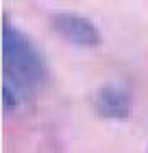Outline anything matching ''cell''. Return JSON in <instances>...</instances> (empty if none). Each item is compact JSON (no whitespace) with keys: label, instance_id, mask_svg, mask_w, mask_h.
Segmentation results:
<instances>
[{"label":"cell","instance_id":"1","mask_svg":"<svg viewBox=\"0 0 148 153\" xmlns=\"http://www.w3.org/2000/svg\"><path fill=\"white\" fill-rule=\"evenodd\" d=\"M2 66L4 83L15 88L22 96L39 90L48 79L46 61L37 46L15 29L7 16L2 20Z\"/></svg>","mask_w":148,"mask_h":153},{"label":"cell","instance_id":"2","mask_svg":"<svg viewBox=\"0 0 148 153\" xmlns=\"http://www.w3.org/2000/svg\"><path fill=\"white\" fill-rule=\"evenodd\" d=\"M50 26L61 39L68 44L81 46V48H94L102 42V35L98 26L89 18L79 16L72 11H57L50 16Z\"/></svg>","mask_w":148,"mask_h":153},{"label":"cell","instance_id":"3","mask_svg":"<svg viewBox=\"0 0 148 153\" xmlns=\"http://www.w3.org/2000/svg\"><path fill=\"white\" fill-rule=\"evenodd\" d=\"M94 109L102 118H129L131 114V94L118 83H105L94 94Z\"/></svg>","mask_w":148,"mask_h":153}]
</instances>
